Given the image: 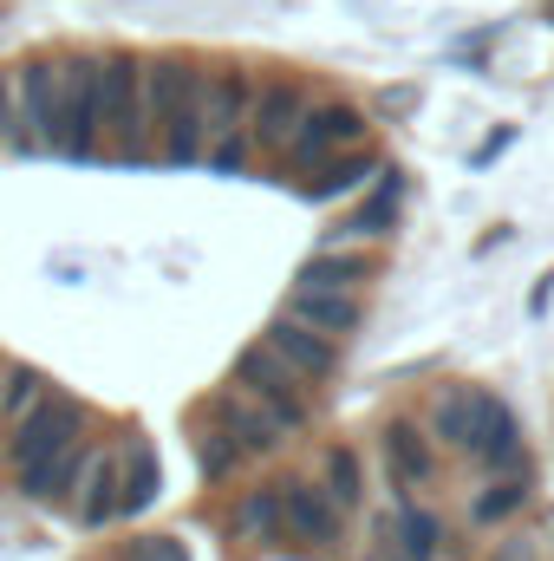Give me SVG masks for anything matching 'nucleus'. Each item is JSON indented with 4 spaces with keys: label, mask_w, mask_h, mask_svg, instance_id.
Segmentation results:
<instances>
[{
    "label": "nucleus",
    "mask_w": 554,
    "mask_h": 561,
    "mask_svg": "<svg viewBox=\"0 0 554 561\" xmlns=\"http://www.w3.org/2000/svg\"><path fill=\"white\" fill-rule=\"evenodd\" d=\"M307 105H313V92H307L300 79H262V85H255V112H249V144H255V157L280 163V150L293 144Z\"/></svg>",
    "instance_id": "nucleus-10"
},
{
    "label": "nucleus",
    "mask_w": 554,
    "mask_h": 561,
    "mask_svg": "<svg viewBox=\"0 0 554 561\" xmlns=\"http://www.w3.org/2000/svg\"><path fill=\"white\" fill-rule=\"evenodd\" d=\"M85 457H92V444L79 437V444H66V450H53V457H39V463L13 470V483H20V496H26V503H72Z\"/></svg>",
    "instance_id": "nucleus-18"
},
{
    "label": "nucleus",
    "mask_w": 554,
    "mask_h": 561,
    "mask_svg": "<svg viewBox=\"0 0 554 561\" xmlns=\"http://www.w3.org/2000/svg\"><path fill=\"white\" fill-rule=\"evenodd\" d=\"M483 561H542V549H535V536L509 529V536H496V542H489V556H483Z\"/></svg>",
    "instance_id": "nucleus-30"
},
{
    "label": "nucleus",
    "mask_w": 554,
    "mask_h": 561,
    "mask_svg": "<svg viewBox=\"0 0 554 561\" xmlns=\"http://www.w3.org/2000/svg\"><path fill=\"white\" fill-rule=\"evenodd\" d=\"M339 529H346V510L326 496V483H313V477H287L280 483V536H293L307 549H333Z\"/></svg>",
    "instance_id": "nucleus-11"
},
{
    "label": "nucleus",
    "mask_w": 554,
    "mask_h": 561,
    "mask_svg": "<svg viewBox=\"0 0 554 561\" xmlns=\"http://www.w3.org/2000/svg\"><path fill=\"white\" fill-rule=\"evenodd\" d=\"M529 470H496L476 496H470V529H503L509 516H522L529 510Z\"/></svg>",
    "instance_id": "nucleus-22"
},
{
    "label": "nucleus",
    "mask_w": 554,
    "mask_h": 561,
    "mask_svg": "<svg viewBox=\"0 0 554 561\" xmlns=\"http://www.w3.org/2000/svg\"><path fill=\"white\" fill-rule=\"evenodd\" d=\"M385 170V157L372 150V144H353V150H339V157H326L313 176H300L293 190L300 196H313V203H339V196H353V190H366L372 176Z\"/></svg>",
    "instance_id": "nucleus-16"
},
{
    "label": "nucleus",
    "mask_w": 554,
    "mask_h": 561,
    "mask_svg": "<svg viewBox=\"0 0 554 561\" xmlns=\"http://www.w3.org/2000/svg\"><path fill=\"white\" fill-rule=\"evenodd\" d=\"M229 386H235L242 399H255V405H262V412H268L280 431H287V437L307 424V399H313V386H307V379H300V373L280 359L268 340H255V346H242V353H235V366H229Z\"/></svg>",
    "instance_id": "nucleus-3"
},
{
    "label": "nucleus",
    "mask_w": 554,
    "mask_h": 561,
    "mask_svg": "<svg viewBox=\"0 0 554 561\" xmlns=\"http://www.w3.org/2000/svg\"><path fill=\"white\" fill-rule=\"evenodd\" d=\"M320 483H326V496L339 510H359L366 503V457L353 444H326L320 450Z\"/></svg>",
    "instance_id": "nucleus-26"
},
{
    "label": "nucleus",
    "mask_w": 554,
    "mask_h": 561,
    "mask_svg": "<svg viewBox=\"0 0 554 561\" xmlns=\"http://www.w3.org/2000/svg\"><path fill=\"white\" fill-rule=\"evenodd\" d=\"M399 203H405V176L385 163L379 176H372V196L359 203V216L353 222H339L333 236H359V242H385V236H399Z\"/></svg>",
    "instance_id": "nucleus-20"
},
{
    "label": "nucleus",
    "mask_w": 554,
    "mask_h": 561,
    "mask_svg": "<svg viewBox=\"0 0 554 561\" xmlns=\"http://www.w3.org/2000/svg\"><path fill=\"white\" fill-rule=\"evenodd\" d=\"M143 118L170 163H196L209 138V72L196 59H150L143 66Z\"/></svg>",
    "instance_id": "nucleus-1"
},
{
    "label": "nucleus",
    "mask_w": 554,
    "mask_h": 561,
    "mask_svg": "<svg viewBox=\"0 0 554 561\" xmlns=\"http://www.w3.org/2000/svg\"><path fill=\"white\" fill-rule=\"evenodd\" d=\"M262 340L275 346L280 359L307 379V386H320V379H333V373H339V340H326L320 327H307V320H300V313H287V307L262 327Z\"/></svg>",
    "instance_id": "nucleus-13"
},
{
    "label": "nucleus",
    "mask_w": 554,
    "mask_h": 561,
    "mask_svg": "<svg viewBox=\"0 0 554 561\" xmlns=\"http://www.w3.org/2000/svg\"><path fill=\"white\" fill-rule=\"evenodd\" d=\"M549 20H554V0H549Z\"/></svg>",
    "instance_id": "nucleus-33"
},
{
    "label": "nucleus",
    "mask_w": 554,
    "mask_h": 561,
    "mask_svg": "<svg viewBox=\"0 0 554 561\" xmlns=\"http://www.w3.org/2000/svg\"><path fill=\"white\" fill-rule=\"evenodd\" d=\"M287 313H300V320L320 327L326 340H353V333L366 327V300H359L353 287H313V280H293Z\"/></svg>",
    "instance_id": "nucleus-14"
},
{
    "label": "nucleus",
    "mask_w": 554,
    "mask_h": 561,
    "mask_svg": "<svg viewBox=\"0 0 554 561\" xmlns=\"http://www.w3.org/2000/svg\"><path fill=\"white\" fill-rule=\"evenodd\" d=\"M105 150V53H66L59 59V157H99Z\"/></svg>",
    "instance_id": "nucleus-2"
},
{
    "label": "nucleus",
    "mask_w": 554,
    "mask_h": 561,
    "mask_svg": "<svg viewBox=\"0 0 554 561\" xmlns=\"http://www.w3.org/2000/svg\"><path fill=\"white\" fill-rule=\"evenodd\" d=\"M0 138L20 150V105H13V72H0Z\"/></svg>",
    "instance_id": "nucleus-31"
},
{
    "label": "nucleus",
    "mask_w": 554,
    "mask_h": 561,
    "mask_svg": "<svg viewBox=\"0 0 554 561\" xmlns=\"http://www.w3.org/2000/svg\"><path fill=\"white\" fill-rule=\"evenodd\" d=\"M125 561H189L176 536H131L125 542Z\"/></svg>",
    "instance_id": "nucleus-29"
},
{
    "label": "nucleus",
    "mask_w": 554,
    "mask_h": 561,
    "mask_svg": "<svg viewBox=\"0 0 554 561\" xmlns=\"http://www.w3.org/2000/svg\"><path fill=\"white\" fill-rule=\"evenodd\" d=\"M163 496V463H157V450L131 437L125 444V490H118V516H143L150 503Z\"/></svg>",
    "instance_id": "nucleus-23"
},
{
    "label": "nucleus",
    "mask_w": 554,
    "mask_h": 561,
    "mask_svg": "<svg viewBox=\"0 0 554 561\" xmlns=\"http://www.w3.org/2000/svg\"><path fill=\"white\" fill-rule=\"evenodd\" d=\"M79 437H92V405H85L79 392H59V386H53L26 419L7 431L0 463H7V470H26V463H39V457H53V450L79 444Z\"/></svg>",
    "instance_id": "nucleus-6"
},
{
    "label": "nucleus",
    "mask_w": 554,
    "mask_h": 561,
    "mask_svg": "<svg viewBox=\"0 0 554 561\" xmlns=\"http://www.w3.org/2000/svg\"><path fill=\"white\" fill-rule=\"evenodd\" d=\"M209 419L235 437V450H242V457H275L280 444H287V431H280L255 399H242V392H222V399L209 405Z\"/></svg>",
    "instance_id": "nucleus-19"
},
{
    "label": "nucleus",
    "mask_w": 554,
    "mask_h": 561,
    "mask_svg": "<svg viewBox=\"0 0 554 561\" xmlns=\"http://www.w3.org/2000/svg\"><path fill=\"white\" fill-rule=\"evenodd\" d=\"M372 561H385V556H372Z\"/></svg>",
    "instance_id": "nucleus-34"
},
{
    "label": "nucleus",
    "mask_w": 554,
    "mask_h": 561,
    "mask_svg": "<svg viewBox=\"0 0 554 561\" xmlns=\"http://www.w3.org/2000/svg\"><path fill=\"white\" fill-rule=\"evenodd\" d=\"M424 431H430V444L437 450H470V386H443L437 399H430V412H424Z\"/></svg>",
    "instance_id": "nucleus-24"
},
{
    "label": "nucleus",
    "mask_w": 554,
    "mask_h": 561,
    "mask_svg": "<svg viewBox=\"0 0 554 561\" xmlns=\"http://www.w3.org/2000/svg\"><path fill=\"white\" fill-rule=\"evenodd\" d=\"M249 112H255V79H249L242 66L209 72V138H203L209 170H242V163L255 157V144H249Z\"/></svg>",
    "instance_id": "nucleus-7"
},
{
    "label": "nucleus",
    "mask_w": 554,
    "mask_h": 561,
    "mask_svg": "<svg viewBox=\"0 0 554 561\" xmlns=\"http://www.w3.org/2000/svg\"><path fill=\"white\" fill-rule=\"evenodd\" d=\"M353 144H372V112H359L346 99H313L307 118H300V131H293V144L280 150V176L300 183V176H313L326 157H339Z\"/></svg>",
    "instance_id": "nucleus-5"
},
{
    "label": "nucleus",
    "mask_w": 554,
    "mask_h": 561,
    "mask_svg": "<svg viewBox=\"0 0 554 561\" xmlns=\"http://www.w3.org/2000/svg\"><path fill=\"white\" fill-rule=\"evenodd\" d=\"M379 275V262H372V249L366 242H353V249H339V242H326V249H313L307 255V268H300V280H313V287H366V280Z\"/></svg>",
    "instance_id": "nucleus-21"
},
{
    "label": "nucleus",
    "mask_w": 554,
    "mask_h": 561,
    "mask_svg": "<svg viewBox=\"0 0 554 561\" xmlns=\"http://www.w3.org/2000/svg\"><path fill=\"white\" fill-rule=\"evenodd\" d=\"M476 470H529V450H522V424L516 412L496 399V392H476L470 386V450H463Z\"/></svg>",
    "instance_id": "nucleus-9"
},
{
    "label": "nucleus",
    "mask_w": 554,
    "mask_h": 561,
    "mask_svg": "<svg viewBox=\"0 0 554 561\" xmlns=\"http://www.w3.org/2000/svg\"><path fill=\"white\" fill-rule=\"evenodd\" d=\"M242 463V450H235V437L222 431L216 419H203V431H196V470L209 477V483H222L229 470Z\"/></svg>",
    "instance_id": "nucleus-28"
},
{
    "label": "nucleus",
    "mask_w": 554,
    "mask_h": 561,
    "mask_svg": "<svg viewBox=\"0 0 554 561\" xmlns=\"http://www.w3.org/2000/svg\"><path fill=\"white\" fill-rule=\"evenodd\" d=\"M379 457H385V477H392L399 503H412L417 490L437 483V444H430V431H424L417 419H385V431H379Z\"/></svg>",
    "instance_id": "nucleus-12"
},
{
    "label": "nucleus",
    "mask_w": 554,
    "mask_h": 561,
    "mask_svg": "<svg viewBox=\"0 0 554 561\" xmlns=\"http://www.w3.org/2000/svg\"><path fill=\"white\" fill-rule=\"evenodd\" d=\"M229 536H235L242 549H262V542H275V536H280V483H268V490H249V496L235 503V516H229Z\"/></svg>",
    "instance_id": "nucleus-25"
},
{
    "label": "nucleus",
    "mask_w": 554,
    "mask_h": 561,
    "mask_svg": "<svg viewBox=\"0 0 554 561\" xmlns=\"http://www.w3.org/2000/svg\"><path fill=\"white\" fill-rule=\"evenodd\" d=\"M53 392V379L39 373V366H26V359H13V366H0V431H13V424L26 419L39 399Z\"/></svg>",
    "instance_id": "nucleus-27"
},
{
    "label": "nucleus",
    "mask_w": 554,
    "mask_h": 561,
    "mask_svg": "<svg viewBox=\"0 0 554 561\" xmlns=\"http://www.w3.org/2000/svg\"><path fill=\"white\" fill-rule=\"evenodd\" d=\"M13 105H20V157L59 150V59L13 66Z\"/></svg>",
    "instance_id": "nucleus-8"
},
{
    "label": "nucleus",
    "mask_w": 554,
    "mask_h": 561,
    "mask_svg": "<svg viewBox=\"0 0 554 561\" xmlns=\"http://www.w3.org/2000/svg\"><path fill=\"white\" fill-rule=\"evenodd\" d=\"M379 556L385 561H437L443 556V523L430 510L405 503L399 516H379Z\"/></svg>",
    "instance_id": "nucleus-17"
},
{
    "label": "nucleus",
    "mask_w": 554,
    "mask_h": 561,
    "mask_svg": "<svg viewBox=\"0 0 554 561\" xmlns=\"http://www.w3.org/2000/svg\"><path fill=\"white\" fill-rule=\"evenodd\" d=\"M143 66L138 53H105V150L118 163H150L157 138L143 118Z\"/></svg>",
    "instance_id": "nucleus-4"
},
{
    "label": "nucleus",
    "mask_w": 554,
    "mask_h": 561,
    "mask_svg": "<svg viewBox=\"0 0 554 561\" xmlns=\"http://www.w3.org/2000/svg\"><path fill=\"white\" fill-rule=\"evenodd\" d=\"M118 490H125V457L118 450H92L85 470H79V490H72V516L85 529L118 523Z\"/></svg>",
    "instance_id": "nucleus-15"
},
{
    "label": "nucleus",
    "mask_w": 554,
    "mask_h": 561,
    "mask_svg": "<svg viewBox=\"0 0 554 561\" xmlns=\"http://www.w3.org/2000/svg\"><path fill=\"white\" fill-rule=\"evenodd\" d=\"M417 105V92H405V85H399V92H385V112H412Z\"/></svg>",
    "instance_id": "nucleus-32"
}]
</instances>
